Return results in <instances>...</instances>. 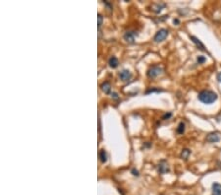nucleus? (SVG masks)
<instances>
[{"label": "nucleus", "instance_id": "nucleus-1", "mask_svg": "<svg viewBox=\"0 0 221 195\" xmlns=\"http://www.w3.org/2000/svg\"><path fill=\"white\" fill-rule=\"evenodd\" d=\"M198 100L204 104H211L217 100V95L210 90H203V91L198 93Z\"/></svg>", "mask_w": 221, "mask_h": 195}, {"label": "nucleus", "instance_id": "nucleus-2", "mask_svg": "<svg viewBox=\"0 0 221 195\" xmlns=\"http://www.w3.org/2000/svg\"><path fill=\"white\" fill-rule=\"evenodd\" d=\"M162 68L160 66L158 65H153L151 66L150 68L147 70V77H150V78H155L157 76H159V75L162 73Z\"/></svg>", "mask_w": 221, "mask_h": 195}, {"label": "nucleus", "instance_id": "nucleus-3", "mask_svg": "<svg viewBox=\"0 0 221 195\" xmlns=\"http://www.w3.org/2000/svg\"><path fill=\"white\" fill-rule=\"evenodd\" d=\"M169 35V32H168V30L166 29H160L159 31L155 34V36H154L153 37V40L155 42H163L166 37L168 36Z\"/></svg>", "mask_w": 221, "mask_h": 195}, {"label": "nucleus", "instance_id": "nucleus-4", "mask_svg": "<svg viewBox=\"0 0 221 195\" xmlns=\"http://www.w3.org/2000/svg\"><path fill=\"white\" fill-rule=\"evenodd\" d=\"M138 36L137 32H134V31H129V32H126L124 35V39L126 42H130V43H133L135 42V39L136 36Z\"/></svg>", "mask_w": 221, "mask_h": 195}, {"label": "nucleus", "instance_id": "nucleus-5", "mask_svg": "<svg viewBox=\"0 0 221 195\" xmlns=\"http://www.w3.org/2000/svg\"><path fill=\"white\" fill-rule=\"evenodd\" d=\"M157 170H158V172L159 174H166V172L169 171V167H168V164L166 163V161H161L158 166H157Z\"/></svg>", "mask_w": 221, "mask_h": 195}, {"label": "nucleus", "instance_id": "nucleus-6", "mask_svg": "<svg viewBox=\"0 0 221 195\" xmlns=\"http://www.w3.org/2000/svg\"><path fill=\"white\" fill-rule=\"evenodd\" d=\"M219 140H220V136L216 132L209 133L208 136H206V141H208V143H216V142H218Z\"/></svg>", "mask_w": 221, "mask_h": 195}, {"label": "nucleus", "instance_id": "nucleus-7", "mask_svg": "<svg viewBox=\"0 0 221 195\" xmlns=\"http://www.w3.org/2000/svg\"><path fill=\"white\" fill-rule=\"evenodd\" d=\"M119 77H120V79H121L122 81L126 82V81H128V80L131 79L132 73H131L128 69H123V70L119 73Z\"/></svg>", "mask_w": 221, "mask_h": 195}, {"label": "nucleus", "instance_id": "nucleus-8", "mask_svg": "<svg viewBox=\"0 0 221 195\" xmlns=\"http://www.w3.org/2000/svg\"><path fill=\"white\" fill-rule=\"evenodd\" d=\"M190 39L193 41V42L196 44V46L200 48L201 50H203V51H205V48H204V46L203 44V42L197 39V37H196V36H190Z\"/></svg>", "mask_w": 221, "mask_h": 195}, {"label": "nucleus", "instance_id": "nucleus-9", "mask_svg": "<svg viewBox=\"0 0 221 195\" xmlns=\"http://www.w3.org/2000/svg\"><path fill=\"white\" fill-rule=\"evenodd\" d=\"M166 5L164 4V3H154V4H152V6H151V10L154 12V13H159V12H161V10L164 8Z\"/></svg>", "mask_w": 221, "mask_h": 195}, {"label": "nucleus", "instance_id": "nucleus-10", "mask_svg": "<svg viewBox=\"0 0 221 195\" xmlns=\"http://www.w3.org/2000/svg\"><path fill=\"white\" fill-rule=\"evenodd\" d=\"M212 195H221V184L216 182L212 184Z\"/></svg>", "mask_w": 221, "mask_h": 195}, {"label": "nucleus", "instance_id": "nucleus-11", "mask_svg": "<svg viewBox=\"0 0 221 195\" xmlns=\"http://www.w3.org/2000/svg\"><path fill=\"white\" fill-rule=\"evenodd\" d=\"M108 64L109 66L111 67V68H116L119 65V61H118V59L116 56H111L109 58V61H108Z\"/></svg>", "mask_w": 221, "mask_h": 195}, {"label": "nucleus", "instance_id": "nucleus-12", "mask_svg": "<svg viewBox=\"0 0 221 195\" xmlns=\"http://www.w3.org/2000/svg\"><path fill=\"white\" fill-rule=\"evenodd\" d=\"M100 88L105 94H109L110 92H111V85H110L109 82H104V83H102Z\"/></svg>", "mask_w": 221, "mask_h": 195}, {"label": "nucleus", "instance_id": "nucleus-13", "mask_svg": "<svg viewBox=\"0 0 221 195\" xmlns=\"http://www.w3.org/2000/svg\"><path fill=\"white\" fill-rule=\"evenodd\" d=\"M190 154H191V151L189 149H184L183 151L181 152V158L184 159V160H187L189 158Z\"/></svg>", "mask_w": 221, "mask_h": 195}, {"label": "nucleus", "instance_id": "nucleus-14", "mask_svg": "<svg viewBox=\"0 0 221 195\" xmlns=\"http://www.w3.org/2000/svg\"><path fill=\"white\" fill-rule=\"evenodd\" d=\"M184 132H185V123L184 122H180L178 127H177V133H179V134H183Z\"/></svg>", "mask_w": 221, "mask_h": 195}, {"label": "nucleus", "instance_id": "nucleus-15", "mask_svg": "<svg viewBox=\"0 0 221 195\" xmlns=\"http://www.w3.org/2000/svg\"><path fill=\"white\" fill-rule=\"evenodd\" d=\"M99 158H100V161L102 163H105L107 161V156H106V152L104 150H101L100 153H99Z\"/></svg>", "mask_w": 221, "mask_h": 195}, {"label": "nucleus", "instance_id": "nucleus-16", "mask_svg": "<svg viewBox=\"0 0 221 195\" xmlns=\"http://www.w3.org/2000/svg\"><path fill=\"white\" fill-rule=\"evenodd\" d=\"M163 90H161V89H150V90H147V91L145 92V94H150V93H154V92H162Z\"/></svg>", "mask_w": 221, "mask_h": 195}, {"label": "nucleus", "instance_id": "nucleus-17", "mask_svg": "<svg viewBox=\"0 0 221 195\" xmlns=\"http://www.w3.org/2000/svg\"><path fill=\"white\" fill-rule=\"evenodd\" d=\"M197 62H198V64H202V63H203L204 61H205V57L204 56H203V55H200V56H197Z\"/></svg>", "mask_w": 221, "mask_h": 195}, {"label": "nucleus", "instance_id": "nucleus-18", "mask_svg": "<svg viewBox=\"0 0 221 195\" xmlns=\"http://www.w3.org/2000/svg\"><path fill=\"white\" fill-rule=\"evenodd\" d=\"M102 22H103V18L101 16V14H98V29H100V27L102 25Z\"/></svg>", "mask_w": 221, "mask_h": 195}, {"label": "nucleus", "instance_id": "nucleus-19", "mask_svg": "<svg viewBox=\"0 0 221 195\" xmlns=\"http://www.w3.org/2000/svg\"><path fill=\"white\" fill-rule=\"evenodd\" d=\"M172 116V114H171V112H168V114H165L164 115H163V117H162V119H168L169 117H171Z\"/></svg>", "mask_w": 221, "mask_h": 195}, {"label": "nucleus", "instance_id": "nucleus-20", "mask_svg": "<svg viewBox=\"0 0 221 195\" xmlns=\"http://www.w3.org/2000/svg\"><path fill=\"white\" fill-rule=\"evenodd\" d=\"M132 172H133V175H134V176H139V171H138L136 169H133V170H132Z\"/></svg>", "mask_w": 221, "mask_h": 195}, {"label": "nucleus", "instance_id": "nucleus-21", "mask_svg": "<svg viewBox=\"0 0 221 195\" xmlns=\"http://www.w3.org/2000/svg\"><path fill=\"white\" fill-rule=\"evenodd\" d=\"M216 78H217L218 82H220V83H221V72H219V73L217 74V76H216Z\"/></svg>", "mask_w": 221, "mask_h": 195}, {"label": "nucleus", "instance_id": "nucleus-22", "mask_svg": "<svg viewBox=\"0 0 221 195\" xmlns=\"http://www.w3.org/2000/svg\"><path fill=\"white\" fill-rule=\"evenodd\" d=\"M111 96H112L113 99H115V100H117V99H118V95H117L116 93H112V94H111Z\"/></svg>", "mask_w": 221, "mask_h": 195}, {"label": "nucleus", "instance_id": "nucleus-23", "mask_svg": "<svg viewBox=\"0 0 221 195\" xmlns=\"http://www.w3.org/2000/svg\"><path fill=\"white\" fill-rule=\"evenodd\" d=\"M174 24H179V20H178V19L174 20Z\"/></svg>", "mask_w": 221, "mask_h": 195}]
</instances>
